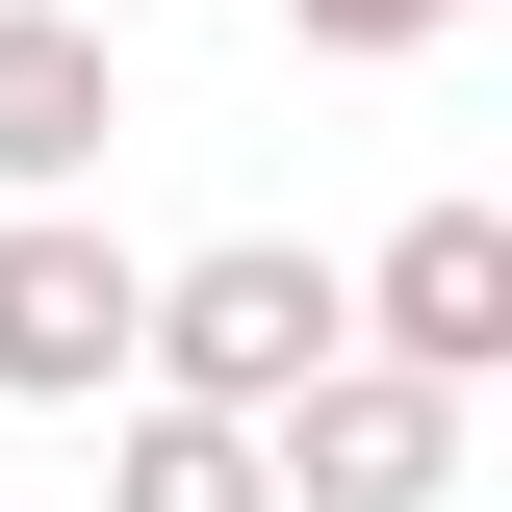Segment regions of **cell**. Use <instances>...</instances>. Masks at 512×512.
<instances>
[{
  "label": "cell",
  "mask_w": 512,
  "mask_h": 512,
  "mask_svg": "<svg viewBox=\"0 0 512 512\" xmlns=\"http://www.w3.org/2000/svg\"><path fill=\"white\" fill-rule=\"evenodd\" d=\"M282 26H308V52H359V77H384V52H436L461 0H282Z\"/></svg>",
  "instance_id": "52a82bcc"
},
{
  "label": "cell",
  "mask_w": 512,
  "mask_h": 512,
  "mask_svg": "<svg viewBox=\"0 0 512 512\" xmlns=\"http://www.w3.org/2000/svg\"><path fill=\"white\" fill-rule=\"evenodd\" d=\"M333 308H359V359H410V384H487V359H512V205H410V231H384Z\"/></svg>",
  "instance_id": "3957f363"
},
{
  "label": "cell",
  "mask_w": 512,
  "mask_h": 512,
  "mask_svg": "<svg viewBox=\"0 0 512 512\" xmlns=\"http://www.w3.org/2000/svg\"><path fill=\"white\" fill-rule=\"evenodd\" d=\"M128 308H154V256H128V231L0 205V410H103V384H128Z\"/></svg>",
  "instance_id": "7a4b0ae2"
},
{
  "label": "cell",
  "mask_w": 512,
  "mask_h": 512,
  "mask_svg": "<svg viewBox=\"0 0 512 512\" xmlns=\"http://www.w3.org/2000/svg\"><path fill=\"white\" fill-rule=\"evenodd\" d=\"M256 461H282V512H436V487H461V384H410V359H333V384H308Z\"/></svg>",
  "instance_id": "277c9868"
},
{
  "label": "cell",
  "mask_w": 512,
  "mask_h": 512,
  "mask_svg": "<svg viewBox=\"0 0 512 512\" xmlns=\"http://www.w3.org/2000/svg\"><path fill=\"white\" fill-rule=\"evenodd\" d=\"M333 359H359V308H333V256H282V231L154 256V308H128V384H154V410H205V436H282Z\"/></svg>",
  "instance_id": "6da1fadb"
},
{
  "label": "cell",
  "mask_w": 512,
  "mask_h": 512,
  "mask_svg": "<svg viewBox=\"0 0 512 512\" xmlns=\"http://www.w3.org/2000/svg\"><path fill=\"white\" fill-rule=\"evenodd\" d=\"M103 512H282V461L205 436V410H128V436H103Z\"/></svg>",
  "instance_id": "8992f818"
},
{
  "label": "cell",
  "mask_w": 512,
  "mask_h": 512,
  "mask_svg": "<svg viewBox=\"0 0 512 512\" xmlns=\"http://www.w3.org/2000/svg\"><path fill=\"white\" fill-rule=\"evenodd\" d=\"M103 128H128L103 26H52V0H0V205H77V180H103Z\"/></svg>",
  "instance_id": "5b68a950"
}]
</instances>
